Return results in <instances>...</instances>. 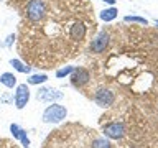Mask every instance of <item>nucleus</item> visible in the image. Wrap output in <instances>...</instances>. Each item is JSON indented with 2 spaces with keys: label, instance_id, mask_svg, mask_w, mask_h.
Listing matches in <instances>:
<instances>
[{
  "label": "nucleus",
  "instance_id": "f257e3e1",
  "mask_svg": "<svg viewBox=\"0 0 158 148\" xmlns=\"http://www.w3.org/2000/svg\"><path fill=\"white\" fill-rule=\"evenodd\" d=\"M48 7L44 0H30L25 7V15H27L30 23H40L46 18Z\"/></svg>",
  "mask_w": 158,
  "mask_h": 148
},
{
  "label": "nucleus",
  "instance_id": "f03ea898",
  "mask_svg": "<svg viewBox=\"0 0 158 148\" xmlns=\"http://www.w3.org/2000/svg\"><path fill=\"white\" fill-rule=\"evenodd\" d=\"M68 117V109L64 105H59L56 102H51L43 112V122L44 123H59Z\"/></svg>",
  "mask_w": 158,
  "mask_h": 148
},
{
  "label": "nucleus",
  "instance_id": "7ed1b4c3",
  "mask_svg": "<svg viewBox=\"0 0 158 148\" xmlns=\"http://www.w3.org/2000/svg\"><path fill=\"white\" fill-rule=\"evenodd\" d=\"M102 133L106 135L107 138L110 140H122L125 137V123L120 122V120H112V122H107L102 128Z\"/></svg>",
  "mask_w": 158,
  "mask_h": 148
},
{
  "label": "nucleus",
  "instance_id": "20e7f679",
  "mask_svg": "<svg viewBox=\"0 0 158 148\" xmlns=\"http://www.w3.org/2000/svg\"><path fill=\"white\" fill-rule=\"evenodd\" d=\"M109 41H110V35L106 30L97 33V36L91 41V51L92 53H102L106 51V48L109 46Z\"/></svg>",
  "mask_w": 158,
  "mask_h": 148
},
{
  "label": "nucleus",
  "instance_id": "39448f33",
  "mask_svg": "<svg viewBox=\"0 0 158 148\" xmlns=\"http://www.w3.org/2000/svg\"><path fill=\"white\" fill-rule=\"evenodd\" d=\"M94 101L99 107H110L114 102H115V94L109 89H99V91L94 94Z\"/></svg>",
  "mask_w": 158,
  "mask_h": 148
},
{
  "label": "nucleus",
  "instance_id": "423d86ee",
  "mask_svg": "<svg viewBox=\"0 0 158 148\" xmlns=\"http://www.w3.org/2000/svg\"><path fill=\"white\" fill-rule=\"evenodd\" d=\"M86 33H87V28H86V25H84L81 20H76L71 27H69V39H73V41H76V43H81L84 38H86Z\"/></svg>",
  "mask_w": 158,
  "mask_h": 148
},
{
  "label": "nucleus",
  "instance_id": "0eeeda50",
  "mask_svg": "<svg viewBox=\"0 0 158 148\" xmlns=\"http://www.w3.org/2000/svg\"><path fill=\"white\" fill-rule=\"evenodd\" d=\"M91 81V72L86 68H74V71L71 72V82L76 87H82Z\"/></svg>",
  "mask_w": 158,
  "mask_h": 148
},
{
  "label": "nucleus",
  "instance_id": "6e6552de",
  "mask_svg": "<svg viewBox=\"0 0 158 148\" xmlns=\"http://www.w3.org/2000/svg\"><path fill=\"white\" fill-rule=\"evenodd\" d=\"M28 101H30V87L27 84H18L17 92H15V107L22 110L28 104Z\"/></svg>",
  "mask_w": 158,
  "mask_h": 148
},
{
  "label": "nucleus",
  "instance_id": "1a4fd4ad",
  "mask_svg": "<svg viewBox=\"0 0 158 148\" xmlns=\"http://www.w3.org/2000/svg\"><path fill=\"white\" fill-rule=\"evenodd\" d=\"M38 101H43V102H56V101H61V99L64 97L63 92H59L58 89H40L38 94H36Z\"/></svg>",
  "mask_w": 158,
  "mask_h": 148
},
{
  "label": "nucleus",
  "instance_id": "9d476101",
  "mask_svg": "<svg viewBox=\"0 0 158 148\" xmlns=\"http://www.w3.org/2000/svg\"><path fill=\"white\" fill-rule=\"evenodd\" d=\"M0 82H2L5 87L13 89L15 86H17V77H15L13 72H3L2 76H0Z\"/></svg>",
  "mask_w": 158,
  "mask_h": 148
},
{
  "label": "nucleus",
  "instance_id": "9b49d317",
  "mask_svg": "<svg viewBox=\"0 0 158 148\" xmlns=\"http://www.w3.org/2000/svg\"><path fill=\"white\" fill-rule=\"evenodd\" d=\"M10 66H13L15 71L18 72H23V74H28L31 71V66H27V64H23L20 59H10Z\"/></svg>",
  "mask_w": 158,
  "mask_h": 148
},
{
  "label": "nucleus",
  "instance_id": "f8f14e48",
  "mask_svg": "<svg viewBox=\"0 0 158 148\" xmlns=\"http://www.w3.org/2000/svg\"><path fill=\"white\" fill-rule=\"evenodd\" d=\"M117 8L115 7H110V8H106L101 12V20H104V22H112V20L117 18Z\"/></svg>",
  "mask_w": 158,
  "mask_h": 148
},
{
  "label": "nucleus",
  "instance_id": "ddd939ff",
  "mask_svg": "<svg viewBox=\"0 0 158 148\" xmlns=\"http://www.w3.org/2000/svg\"><path fill=\"white\" fill-rule=\"evenodd\" d=\"M91 148H112V143L104 137H96L91 142Z\"/></svg>",
  "mask_w": 158,
  "mask_h": 148
},
{
  "label": "nucleus",
  "instance_id": "4468645a",
  "mask_svg": "<svg viewBox=\"0 0 158 148\" xmlns=\"http://www.w3.org/2000/svg\"><path fill=\"white\" fill-rule=\"evenodd\" d=\"M46 81H48L46 74H33V76L28 77V84H33V86H36V84H43Z\"/></svg>",
  "mask_w": 158,
  "mask_h": 148
},
{
  "label": "nucleus",
  "instance_id": "2eb2a0df",
  "mask_svg": "<svg viewBox=\"0 0 158 148\" xmlns=\"http://www.w3.org/2000/svg\"><path fill=\"white\" fill-rule=\"evenodd\" d=\"M125 22H132V23H138V25H148V20L147 18H143V17H137V15H127L125 18Z\"/></svg>",
  "mask_w": 158,
  "mask_h": 148
},
{
  "label": "nucleus",
  "instance_id": "dca6fc26",
  "mask_svg": "<svg viewBox=\"0 0 158 148\" xmlns=\"http://www.w3.org/2000/svg\"><path fill=\"white\" fill-rule=\"evenodd\" d=\"M74 71V68L73 66H64V68H61V69H58L56 71V77H64V76H69V74H71Z\"/></svg>",
  "mask_w": 158,
  "mask_h": 148
},
{
  "label": "nucleus",
  "instance_id": "f3484780",
  "mask_svg": "<svg viewBox=\"0 0 158 148\" xmlns=\"http://www.w3.org/2000/svg\"><path fill=\"white\" fill-rule=\"evenodd\" d=\"M20 142H22L23 148H28L30 146V138L27 137V132H25V130H20Z\"/></svg>",
  "mask_w": 158,
  "mask_h": 148
},
{
  "label": "nucleus",
  "instance_id": "a211bd4d",
  "mask_svg": "<svg viewBox=\"0 0 158 148\" xmlns=\"http://www.w3.org/2000/svg\"><path fill=\"white\" fill-rule=\"evenodd\" d=\"M20 130H22V128H20L17 123H12V125H10V132H12L15 140H20Z\"/></svg>",
  "mask_w": 158,
  "mask_h": 148
},
{
  "label": "nucleus",
  "instance_id": "6ab92c4d",
  "mask_svg": "<svg viewBox=\"0 0 158 148\" xmlns=\"http://www.w3.org/2000/svg\"><path fill=\"white\" fill-rule=\"evenodd\" d=\"M13 39H15V35H10V36L7 38V46H10V44L13 43Z\"/></svg>",
  "mask_w": 158,
  "mask_h": 148
},
{
  "label": "nucleus",
  "instance_id": "aec40b11",
  "mask_svg": "<svg viewBox=\"0 0 158 148\" xmlns=\"http://www.w3.org/2000/svg\"><path fill=\"white\" fill-rule=\"evenodd\" d=\"M104 2L109 3V5H114V3H115V0H104Z\"/></svg>",
  "mask_w": 158,
  "mask_h": 148
},
{
  "label": "nucleus",
  "instance_id": "412c9836",
  "mask_svg": "<svg viewBox=\"0 0 158 148\" xmlns=\"http://www.w3.org/2000/svg\"><path fill=\"white\" fill-rule=\"evenodd\" d=\"M0 142H2V140H0Z\"/></svg>",
  "mask_w": 158,
  "mask_h": 148
}]
</instances>
